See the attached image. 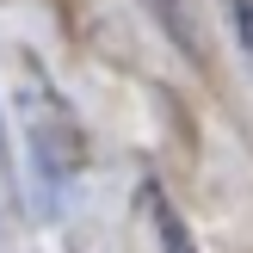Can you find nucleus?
I'll list each match as a JSON object with an SVG mask.
<instances>
[{"label":"nucleus","instance_id":"1","mask_svg":"<svg viewBox=\"0 0 253 253\" xmlns=\"http://www.w3.org/2000/svg\"><path fill=\"white\" fill-rule=\"evenodd\" d=\"M12 74H19L12 81V111H19V136H25V155H31V173L49 198H68L86 173V124L31 49L12 56Z\"/></svg>","mask_w":253,"mask_h":253},{"label":"nucleus","instance_id":"2","mask_svg":"<svg viewBox=\"0 0 253 253\" xmlns=\"http://www.w3.org/2000/svg\"><path fill=\"white\" fill-rule=\"evenodd\" d=\"M142 210H148V229H155V247H161V253H198L192 229H185V216L173 210V198L161 192L155 179L142 185Z\"/></svg>","mask_w":253,"mask_h":253},{"label":"nucleus","instance_id":"3","mask_svg":"<svg viewBox=\"0 0 253 253\" xmlns=\"http://www.w3.org/2000/svg\"><path fill=\"white\" fill-rule=\"evenodd\" d=\"M142 6L185 62H204V43H198V25H192V0H142Z\"/></svg>","mask_w":253,"mask_h":253},{"label":"nucleus","instance_id":"4","mask_svg":"<svg viewBox=\"0 0 253 253\" xmlns=\"http://www.w3.org/2000/svg\"><path fill=\"white\" fill-rule=\"evenodd\" d=\"M229 19H235V37H241V49L253 62V0H229Z\"/></svg>","mask_w":253,"mask_h":253},{"label":"nucleus","instance_id":"5","mask_svg":"<svg viewBox=\"0 0 253 253\" xmlns=\"http://www.w3.org/2000/svg\"><path fill=\"white\" fill-rule=\"evenodd\" d=\"M0 173H6V118H0Z\"/></svg>","mask_w":253,"mask_h":253}]
</instances>
